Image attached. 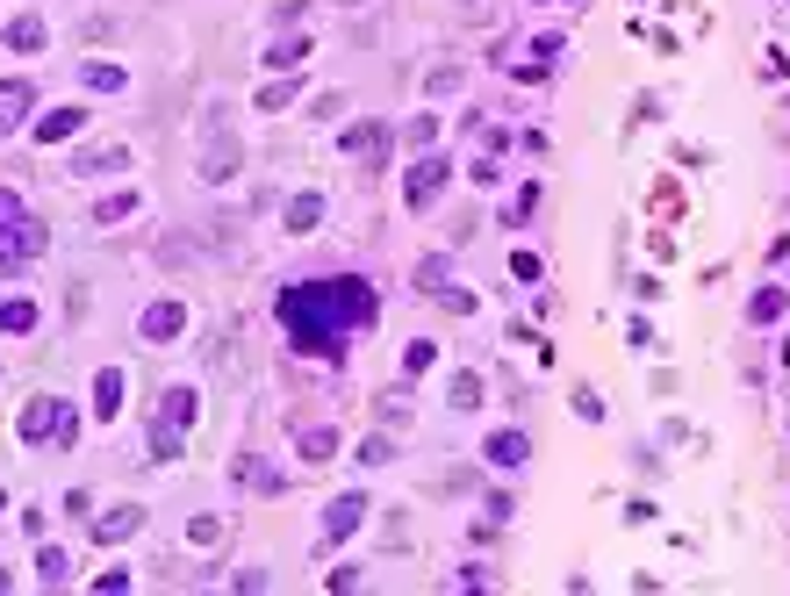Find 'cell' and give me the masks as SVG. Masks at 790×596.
I'll list each match as a JSON object with an SVG mask.
<instances>
[{
    "label": "cell",
    "mask_w": 790,
    "mask_h": 596,
    "mask_svg": "<svg viewBox=\"0 0 790 596\" xmlns=\"http://www.w3.org/2000/svg\"><path fill=\"white\" fill-rule=\"evenodd\" d=\"M29 438H72V402H29Z\"/></svg>",
    "instance_id": "6da1fadb"
},
{
    "label": "cell",
    "mask_w": 790,
    "mask_h": 596,
    "mask_svg": "<svg viewBox=\"0 0 790 596\" xmlns=\"http://www.w3.org/2000/svg\"><path fill=\"white\" fill-rule=\"evenodd\" d=\"M438 180H446V166H417V173H409V201H431Z\"/></svg>",
    "instance_id": "5b68a950"
},
{
    "label": "cell",
    "mask_w": 790,
    "mask_h": 596,
    "mask_svg": "<svg viewBox=\"0 0 790 596\" xmlns=\"http://www.w3.org/2000/svg\"><path fill=\"white\" fill-rule=\"evenodd\" d=\"M137 524H144V510H130V503H122V510H108V517H101V539H122V532H137Z\"/></svg>",
    "instance_id": "277c9868"
},
{
    "label": "cell",
    "mask_w": 790,
    "mask_h": 596,
    "mask_svg": "<svg viewBox=\"0 0 790 596\" xmlns=\"http://www.w3.org/2000/svg\"><path fill=\"white\" fill-rule=\"evenodd\" d=\"M237 475H245V489H259V496H266V489H281V482H274V467H266V460H245V467H237Z\"/></svg>",
    "instance_id": "8992f818"
},
{
    "label": "cell",
    "mask_w": 790,
    "mask_h": 596,
    "mask_svg": "<svg viewBox=\"0 0 790 596\" xmlns=\"http://www.w3.org/2000/svg\"><path fill=\"white\" fill-rule=\"evenodd\" d=\"M188 417H195V396H188V389H173V396H166V409H159V453H173V446H180Z\"/></svg>",
    "instance_id": "7a4b0ae2"
},
{
    "label": "cell",
    "mask_w": 790,
    "mask_h": 596,
    "mask_svg": "<svg viewBox=\"0 0 790 596\" xmlns=\"http://www.w3.org/2000/svg\"><path fill=\"white\" fill-rule=\"evenodd\" d=\"M22 108H29V80H0V137L22 122Z\"/></svg>",
    "instance_id": "3957f363"
},
{
    "label": "cell",
    "mask_w": 790,
    "mask_h": 596,
    "mask_svg": "<svg viewBox=\"0 0 790 596\" xmlns=\"http://www.w3.org/2000/svg\"><path fill=\"white\" fill-rule=\"evenodd\" d=\"M65 130H80V108H58V115H43V144H51V137H65Z\"/></svg>",
    "instance_id": "52a82bcc"
},
{
    "label": "cell",
    "mask_w": 790,
    "mask_h": 596,
    "mask_svg": "<svg viewBox=\"0 0 790 596\" xmlns=\"http://www.w3.org/2000/svg\"><path fill=\"white\" fill-rule=\"evenodd\" d=\"M87 87H108V94H115V87H122V72H115V65H87Z\"/></svg>",
    "instance_id": "9c48e42d"
},
{
    "label": "cell",
    "mask_w": 790,
    "mask_h": 596,
    "mask_svg": "<svg viewBox=\"0 0 790 596\" xmlns=\"http://www.w3.org/2000/svg\"><path fill=\"white\" fill-rule=\"evenodd\" d=\"M352 524H360V503H352V496L331 503V532H352Z\"/></svg>",
    "instance_id": "ba28073f"
}]
</instances>
